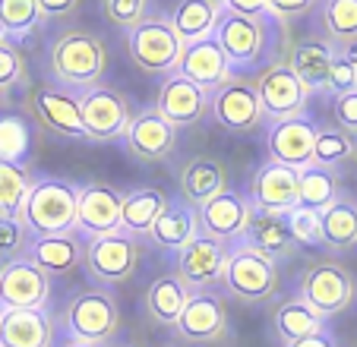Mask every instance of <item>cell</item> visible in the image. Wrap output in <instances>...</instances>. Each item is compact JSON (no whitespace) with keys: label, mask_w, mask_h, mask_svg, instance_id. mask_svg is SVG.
I'll return each mask as SVG.
<instances>
[{"label":"cell","mask_w":357,"mask_h":347,"mask_svg":"<svg viewBox=\"0 0 357 347\" xmlns=\"http://www.w3.org/2000/svg\"><path fill=\"white\" fill-rule=\"evenodd\" d=\"M338 196V180H335V171L323 164H307L301 167V180H297V206H307V208H323L329 206L332 199Z\"/></svg>","instance_id":"35"},{"label":"cell","mask_w":357,"mask_h":347,"mask_svg":"<svg viewBox=\"0 0 357 347\" xmlns=\"http://www.w3.org/2000/svg\"><path fill=\"white\" fill-rule=\"evenodd\" d=\"M250 79H253V88H257V98L263 105L266 121H272V123L303 114V107H307V101L313 95L310 88L297 79L294 70L288 67L284 54L275 57L272 63H266L263 70H257Z\"/></svg>","instance_id":"6"},{"label":"cell","mask_w":357,"mask_h":347,"mask_svg":"<svg viewBox=\"0 0 357 347\" xmlns=\"http://www.w3.org/2000/svg\"><path fill=\"white\" fill-rule=\"evenodd\" d=\"M139 237L127 234L123 227L111 231V234L86 237V253H82V265L101 284H123L133 278L136 265H139Z\"/></svg>","instance_id":"7"},{"label":"cell","mask_w":357,"mask_h":347,"mask_svg":"<svg viewBox=\"0 0 357 347\" xmlns=\"http://www.w3.org/2000/svg\"><path fill=\"white\" fill-rule=\"evenodd\" d=\"M209 114L215 117L218 127H225L228 133H237V136L257 133L266 123V114L257 98L253 79L241 73H234L215 92H209Z\"/></svg>","instance_id":"9"},{"label":"cell","mask_w":357,"mask_h":347,"mask_svg":"<svg viewBox=\"0 0 357 347\" xmlns=\"http://www.w3.org/2000/svg\"><path fill=\"white\" fill-rule=\"evenodd\" d=\"M222 284L231 297L243 303H266L275 297L278 291V268L275 259L259 253L257 247H250L247 240H237L228 247V259H225Z\"/></svg>","instance_id":"4"},{"label":"cell","mask_w":357,"mask_h":347,"mask_svg":"<svg viewBox=\"0 0 357 347\" xmlns=\"http://www.w3.org/2000/svg\"><path fill=\"white\" fill-rule=\"evenodd\" d=\"M338 51L342 47L326 38H303L284 54V61L310 92H329V70Z\"/></svg>","instance_id":"26"},{"label":"cell","mask_w":357,"mask_h":347,"mask_svg":"<svg viewBox=\"0 0 357 347\" xmlns=\"http://www.w3.org/2000/svg\"><path fill=\"white\" fill-rule=\"evenodd\" d=\"M26 76V63H22V54L13 41H0V95L10 92L16 82Z\"/></svg>","instance_id":"43"},{"label":"cell","mask_w":357,"mask_h":347,"mask_svg":"<svg viewBox=\"0 0 357 347\" xmlns=\"http://www.w3.org/2000/svg\"><path fill=\"white\" fill-rule=\"evenodd\" d=\"M196 234H199V221H196V208L190 202H168V208L158 215V221L149 231L155 247L174 249V253L187 247Z\"/></svg>","instance_id":"28"},{"label":"cell","mask_w":357,"mask_h":347,"mask_svg":"<svg viewBox=\"0 0 357 347\" xmlns=\"http://www.w3.org/2000/svg\"><path fill=\"white\" fill-rule=\"evenodd\" d=\"M250 218V199L237 190L225 187L222 193L209 196L206 202L196 206V221H199V234H209L222 243H237L243 237V227Z\"/></svg>","instance_id":"15"},{"label":"cell","mask_w":357,"mask_h":347,"mask_svg":"<svg viewBox=\"0 0 357 347\" xmlns=\"http://www.w3.org/2000/svg\"><path fill=\"white\" fill-rule=\"evenodd\" d=\"M32 148V127L22 114L3 111L0 114V161H20Z\"/></svg>","instance_id":"38"},{"label":"cell","mask_w":357,"mask_h":347,"mask_svg":"<svg viewBox=\"0 0 357 347\" xmlns=\"http://www.w3.org/2000/svg\"><path fill=\"white\" fill-rule=\"evenodd\" d=\"M228 187V174H225V164L215 158H193L183 164L181 171V196L190 206H199L209 196L222 193Z\"/></svg>","instance_id":"29"},{"label":"cell","mask_w":357,"mask_h":347,"mask_svg":"<svg viewBox=\"0 0 357 347\" xmlns=\"http://www.w3.org/2000/svg\"><path fill=\"white\" fill-rule=\"evenodd\" d=\"M225 259H228V243L209 234H196L187 247L177 249L174 275L190 291H209V287L222 284Z\"/></svg>","instance_id":"13"},{"label":"cell","mask_w":357,"mask_h":347,"mask_svg":"<svg viewBox=\"0 0 357 347\" xmlns=\"http://www.w3.org/2000/svg\"><path fill=\"white\" fill-rule=\"evenodd\" d=\"M127 47L133 63L149 76L174 73L181 57V38L165 16H146L133 29H127Z\"/></svg>","instance_id":"8"},{"label":"cell","mask_w":357,"mask_h":347,"mask_svg":"<svg viewBox=\"0 0 357 347\" xmlns=\"http://www.w3.org/2000/svg\"><path fill=\"white\" fill-rule=\"evenodd\" d=\"M190 300V287L183 284L177 275H165V278L152 281L146 291V309L149 316L162 325H174V319L181 316V309Z\"/></svg>","instance_id":"32"},{"label":"cell","mask_w":357,"mask_h":347,"mask_svg":"<svg viewBox=\"0 0 357 347\" xmlns=\"http://www.w3.org/2000/svg\"><path fill=\"white\" fill-rule=\"evenodd\" d=\"M354 146L357 139L348 133V130H342L335 123V127H317V142H313V164H323V167H332L335 171L338 164H344V161L354 155Z\"/></svg>","instance_id":"37"},{"label":"cell","mask_w":357,"mask_h":347,"mask_svg":"<svg viewBox=\"0 0 357 347\" xmlns=\"http://www.w3.org/2000/svg\"><path fill=\"white\" fill-rule=\"evenodd\" d=\"M79 117H82L86 139H95V142L123 139L130 121H133L130 101L117 88L101 86V82L79 95Z\"/></svg>","instance_id":"10"},{"label":"cell","mask_w":357,"mask_h":347,"mask_svg":"<svg viewBox=\"0 0 357 347\" xmlns=\"http://www.w3.org/2000/svg\"><path fill=\"white\" fill-rule=\"evenodd\" d=\"M165 208H168V196H165L158 187L136 190V193H130L121 199V227L133 237L149 234Z\"/></svg>","instance_id":"31"},{"label":"cell","mask_w":357,"mask_h":347,"mask_svg":"<svg viewBox=\"0 0 357 347\" xmlns=\"http://www.w3.org/2000/svg\"><path fill=\"white\" fill-rule=\"evenodd\" d=\"M319 234L323 247L351 249L357 247V199L348 193H338L329 206L319 208Z\"/></svg>","instance_id":"27"},{"label":"cell","mask_w":357,"mask_h":347,"mask_svg":"<svg viewBox=\"0 0 357 347\" xmlns=\"http://www.w3.org/2000/svg\"><path fill=\"white\" fill-rule=\"evenodd\" d=\"M123 142L130 155H136L139 161H165L177 148V127L165 121L158 111H142L130 121Z\"/></svg>","instance_id":"20"},{"label":"cell","mask_w":357,"mask_h":347,"mask_svg":"<svg viewBox=\"0 0 357 347\" xmlns=\"http://www.w3.org/2000/svg\"><path fill=\"white\" fill-rule=\"evenodd\" d=\"M79 10V0H38V16L45 22H61Z\"/></svg>","instance_id":"47"},{"label":"cell","mask_w":357,"mask_h":347,"mask_svg":"<svg viewBox=\"0 0 357 347\" xmlns=\"http://www.w3.org/2000/svg\"><path fill=\"white\" fill-rule=\"evenodd\" d=\"M61 347H98V344H86V341H73V338H67Z\"/></svg>","instance_id":"50"},{"label":"cell","mask_w":357,"mask_h":347,"mask_svg":"<svg viewBox=\"0 0 357 347\" xmlns=\"http://www.w3.org/2000/svg\"><path fill=\"white\" fill-rule=\"evenodd\" d=\"M351 158H354V161H357V146H354V155H351Z\"/></svg>","instance_id":"53"},{"label":"cell","mask_w":357,"mask_h":347,"mask_svg":"<svg viewBox=\"0 0 357 347\" xmlns=\"http://www.w3.org/2000/svg\"><path fill=\"white\" fill-rule=\"evenodd\" d=\"M174 334L183 344H215L228 334V309L212 291H190L187 307L174 319Z\"/></svg>","instance_id":"12"},{"label":"cell","mask_w":357,"mask_h":347,"mask_svg":"<svg viewBox=\"0 0 357 347\" xmlns=\"http://www.w3.org/2000/svg\"><path fill=\"white\" fill-rule=\"evenodd\" d=\"M0 20L7 26V35L22 38L41 22L38 0H0Z\"/></svg>","instance_id":"39"},{"label":"cell","mask_w":357,"mask_h":347,"mask_svg":"<svg viewBox=\"0 0 357 347\" xmlns=\"http://www.w3.org/2000/svg\"><path fill=\"white\" fill-rule=\"evenodd\" d=\"M222 10H228V13H243V16H257V13H266V0H222Z\"/></svg>","instance_id":"48"},{"label":"cell","mask_w":357,"mask_h":347,"mask_svg":"<svg viewBox=\"0 0 357 347\" xmlns=\"http://www.w3.org/2000/svg\"><path fill=\"white\" fill-rule=\"evenodd\" d=\"M275 332L282 334L284 341H301V338H307V334L326 332V316H319L307 300L294 297V300L282 303V307L275 309Z\"/></svg>","instance_id":"33"},{"label":"cell","mask_w":357,"mask_h":347,"mask_svg":"<svg viewBox=\"0 0 357 347\" xmlns=\"http://www.w3.org/2000/svg\"><path fill=\"white\" fill-rule=\"evenodd\" d=\"M297 180H301V171H297V167L269 161V164H263L253 174V180H250V187H247L250 206L288 212V208L297 206Z\"/></svg>","instance_id":"23"},{"label":"cell","mask_w":357,"mask_h":347,"mask_svg":"<svg viewBox=\"0 0 357 347\" xmlns=\"http://www.w3.org/2000/svg\"><path fill=\"white\" fill-rule=\"evenodd\" d=\"M282 22H275L269 13L243 16V13H228L222 10L212 38L222 45L225 57H228L231 70L243 73V70H263L266 63H272L278 57L275 51V35L282 32Z\"/></svg>","instance_id":"1"},{"label":"cell","mask_w":357,"mask_h":347,"mask_svg":"<svg viewBox=\"0 0 357 347\" xmlns=\"http://www.w3.org/2000/svg\"><path fill=\"white\" fill-rule=\"evenodd\" d=\"M121 199L123 196L108 183H86L76 196V231H82V237L117 231L121 227Z\"/></svg>","instance_id":"19"},{"label":"cell","mask_w":357,"mask_h":347,"mask_svg":"<svg viewBox=\"0 0 357 347\" xmlns=\"http://www.w3.org/2000/svg\"><path fill=\"white\" fill-rule=\"evenodd\" d=\"M98 347H123V344H108V341H105V344H98Z\"/></svg>","instance_id":"52"},{"label":"cell","mask_w":357,"mask_h":347,"mask_svg":"<svg viewBox=\"0 0 357 347\" xmlns=\"http://www.w3.org/2000/svg\"><path fill=\"white\" fill-rule=\"evenodd\" d=\"M317 3H323V0H266V13L284 26V22H294L301 16H307Z\"/></svg>","instance_id":"46"},{"label":"cell","mask_w":357,"mask_h":347,"mask_svg":"<svg viewBox=\"0 0 357 347\" xmlns=\"http://www.w3.org/2000/svg\"><path fill=\"white\" fill-rule=\"evenodd\" d=\"M218 16H222V0H181L168 22L181 45H187V41L212 35Z\"/></svg>","instance_id":"30"},{"label":"cell","mask_w":357,"mask_h":347,"mask_svg":"<svg viewBox=\"0 0 357 347\" xmlns=\"http://www.w3.org/2000/svg\"><path fill=\"white\" fill-rule=\"evenodd\" d=\"M32 234L26 231L20 218H10V215H0V259H16V256L26 253Z\"/></svg>","instance_id":"41"},{"label":"cell","mask_w":357,"mask_h":347,"mask_svg":"<svg viewBox=\"0 0 357 347\" xmlns=\"http://www.w3.org/2000/svg\"><path fill=\"white\" fill-rule=\"evenodd\" d=\"M323 38L335 47L357 45V0H323Z\"/></svg>","instance_id":"34"},{"label":"cell","mask_w":357,"mask_h":347,"mask_svg":"<svg viewBox=\"0 0 357 347\" xmlns=\"http://www.w3.org/2000/svg\"><path fill=\"white\" fill-rule=\"evenodd\" d=\"M284 215H288V227H291V237L297 240V247H319V243H323L317 208L294 206V208H288Z\"/></svg>","instance_id":"40"},{"label":"cell","mask_w":357,"mask_h":347,"mask_svg":"<svg viewBox=\"0 0 357 347\" xmlns=\"http://www.w3.org/2000/svg\"><path fill=\"white\" fill-rule=\"evenodd\" d=\"M241 240L257 247L269 259H284V256H291L297 249V240L291 237V227H288V215L278 212V208H263V206H250V218Z\"/></svg>","instance_id":"22"},{"label":"cell","mask_w":357,"mask_h":347,"mask_svg":"<svg viewBox=\"0 0 357 347\" xmlns=\"http://www.w3.org/2000/svg\"><path fill=\"white\" fill-rule=\"evenodd\" d=\"M29 105H32L35 117L45 123L51 133L63 136V139H86L82 133V117H79V98L57 86L38 82L29 92Z\"/></svg>","instance_id":"18"},{"label":"cell","mask_w":357,"mask_h":347,"mask_svg":"<svg viewBox=\"0 0 357 347\" xmlns=\"http://www.w3.org/2000/svg\"><path fill=\"white\" fill-rule=\"evenodd\" d=\"M10 35H7V26H3V20H0V41H7Z\"/></svg>","instance_id":"51"},{"label":"cell","mask_w":357,"mask_h":347,"mask_svg":"<svg viewBox=\"0 0 357 347\" xmlns=\"http://www.w3.org/2000/svg\"><path fill=\"white\" fill-rule=\"evenodd\" d=\"M288 347H338V344L329 332H317V334H307V338H301V341H288Z\"/></svg>","instance_id":"49"},{"label":"cell","mask_w":357,"mask_h":347,"mask_svg":"<svg viewBox=\"0 0 357 347\" xmlns=\"http://www.w3.org/2000/svg\"><path fill=\"white\" fill-rule=\"evenodd\" d=\"M82 253H86V243L79 240V231H67V234L32 237L22 256L29 262H35L51 278V275H67L73 268H79Z\"/></svg>","instance_id":"24"},{"label":"cell","mask_w":357,"mask_h":347,"mask_svg":"<svg viewBox=\"0 0 357 347\" xmlns=\"http://www.w3.org/2000/svg\"><path fill=\"white\" fill-rule=\"evenodd\" d=\"M63 334L73 341H86V344H105L117 334L121 328V309L111 291L105 287H92L82 291L63 307L61 316Z\"/></svg>","instance_id":"5"},{"label":"cell","mask_w":357,"mask_h":347,"mask_svg":"<svg viewBox=\"0 0 357 347\" xmlns=\"http://www.w3.org/2000/svg\"><path fill=\"white\" fill-rule=\"evenodd\" d=\"M105 13L114 26L133 29L139 20H146L149 13V0H105Z\"/></svg>","instance_id":"44"},{"label":"cell","mask_w":357,"mask_h":347,"mask_svg":"<svg viewBox=\"0 0 357 347\" xmlns=\"http://www.w3.org/2000/svg\"><path fill=\"white\" fill-rule=\"evenodd\" d=\"M332 117L342 130H348L357 139V88H348V92H335L332 98Z\"/></svg>","instance_id":"45"},{"label":"cell","mask_w":357,"mask_h":347,"mask_svg":"<svg viewBox=\"0 0 357 347\" xmlns=\"http://www.w3.org/2000/svg\"><path fill=\"white\" fill-rule=\"evenodd\" d=\"M313 142H317V123L310 117H288V121H275L269 130V155L272 161L288 167H307L313 161Z\"/></svg>","instance_id":"21"},{"label":"cell","mask_w":357,"mask_h":347,"mask_svg":"<svg viewBox=\"0 0 357 347\" xmlns=\"http://www.w3.org/2000/svg\"><path fill=\"white\" fill-rule=\"evenodd\" d=\"M155 111L162 114L168 123H174L177 130L196 127V123L209 114V92L199 88L196 82H190L187 76H181L174 70V73H168L162 79Z\"/></svg>","instance_id":"16"},{"label":"cell","mask_w":357,"mask_h":347,"mask_svg":"<svg viewBox=\"0 0 357 347\" xmlns=\"http://www.w3.org/2000/svg\"><path fill=\"white\" fill-rule=\"evenodd\" d=\"M174 70L181 76H187L190 82H196L199 88H206V92H215L222 82H228L231 76H234L222 45H218L212 35L181 45V57H177Z\"/></svg>","instance_id":"17"},{"label":"cell","mask_w":357,"mask_h":347,"mask_svg":"<svg viewBox=\"0 0 357 347\" xmlns=\"http://www.w3.org/2000/svg\"><path fill=\"white\" fill-rule=\"evenodd\" d=\"M297 297L307 300L319 316H338L354 303V278L338 262H317L301 275Z\"/></svg>","instance_id":"11"},{"label":"cell","mask_w":357,"mask_h":347,"mask_svg":"<svg viewBox=\"0 0 357 347\" xmlns=\"http://www.w3.org/2000/svg\"><path fill=\"white\" fill-rule=\"evenodd\" d=\"M348 88H357V51L354 47H342L332 61L329 70V92H348Z\"/></svg>","instance_id":"42"},{"label":"cell","mask_w":357,"mask_h":347,"mask_svg":"<svg viewBox=\"0 0 357 347\" xmlns=\"http://www.w3.org/2000/svg\"><path fill=\"white\" fill-rule=\"evenodd\" d=\"M32 187V174L20 161H0V215L20 218V208Z\"/></svg>","instance_id":"36"},{"label":"cell","mask_w":357,"mask_h":347,"mask_svg":"<svg viewBox=\"0 0 357 347\" xmlns=\"http://www.w3.org/2000/svg\"><path fill=\"white\" fill-rule=\"evenodd\" d=\"M0 347H54V322L45 309L0 307Z\"/></svg>","instance_id":"25"},{"label":"cell","mask_w":357,"mask_h":347,"mask_svg":"<svg viewBox=\"0 0 357 347\" xmlns=\"http://www.w3.org/2000/svg\"><path fill=\"white\" fill-rule=\"evenodd\" d=\"M47 63H51V73L61 82L63 88H86L98 86L105 79V70H108V51H105V41L95 38L86 29H67L61 38L51 45L47 51Z\"/></svg>","instance_id":"2"},{"label":"cell","mask_w":357,"mask_h":347,"mask_svg":"<svg viewBox=\"0 0 357 347\" xmlns=\"http://www.w3.org/2000/svg\"><path fill=\"white\" fill-rule=\"evenodd\" d=\"M76 196H79V187L61 177L32 180L26 202L20 208V221L32 237L76 231Z\"/></svg>","instance_id":"3"},{"label":"cell","mask_w":357,"mask_h":347,"mask_svg":"<svg viewBox=\"0 0 357 347\" xmlns=\"http://www.w3.org/2000/svg\"><path fill=\"white\" fill-rule=\"evenodd\" d=\"M51 297V278L26 256L0 265V307L3 309H38Z\"/></svg>","instance_id":"14"}]
</instances>
